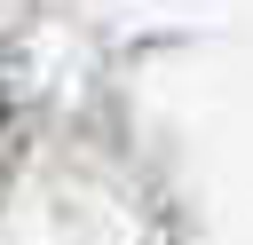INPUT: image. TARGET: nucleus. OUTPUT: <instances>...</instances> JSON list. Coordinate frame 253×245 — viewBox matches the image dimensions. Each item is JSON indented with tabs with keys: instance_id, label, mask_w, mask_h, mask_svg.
Here are the masks:
<instances>
[{
	"instance_id": "f257e3e1",
	"label": "nucleus",
	"mask_w": 253,
	"mask_h": 245,
	"mask_svg": "<svg viewBox=\"0 0 253 245\" xmlns=\"http://www.w3.org/2000/svg\"><path fill=\"white\" fill-rule=\"evenodd\" d=\"M0 126H8V103H0Z\"/></svg>"
}]
</instances>
